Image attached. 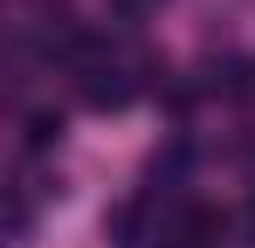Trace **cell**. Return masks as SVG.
I'll use <instances>...</instances> for the list:
<instances>
[{"instance_id": "1", "label": "cell", "mask_w": 255, "mask_h": 248, "mask_svg": "<svg viewBox=\"0 0 255 248\" xmlns=\"http://www.w3.org/2000/svg\"><path fill=\"white\" fill-rule=\"evenodd\" d=\"M83 104H97V111H125V104H131L125 69H118V62H97V69L83 76Z\"/></svg>"}, {"instance_id": "2", "label": "cell", "mask_w": 255, "mask_h": 248, "mask_svg": "<svg viewBox=\"0 0 255 248\" xmlns=\"http://www.w3.org/2000/svg\"><path fill=\"white\" fill-rule=\"evenodd\" d=\"M214 90L235 97V104H249L255 97V62H221V69H214Z\"/></svg>"}, {"instance_id": "3", "label": "cell", "mask_w": 255, "mask_h": 248, "mask_svg": "<svg viewBox=\"0 0 255 248\" xmlns=\"http://www.w3.org/2000/svg\"><path fill=\"white\" fill-rule=\"evenodd\" d=\"M62 145V111H28V152H55Z\"/></svg>"}, {"instance_id": "5", "label": "cell", "mask_w": 255, "mask_h": 248, "mask_svg": "<svg viewBox=\"0 0 255 248\" xmlns=\"http://www.w3.org/2000/svg\"><path fill=\"white\" fill-rule=\"evenodd\" d=\"M242 159H249V165H255V138H242Z\"/></svg>"}, {"instance_id": "6", "label": "cell", "mask_w": 255, "mask_h": 248, "mask_svg": "<svg viewBox=\"0 0 255 248\" xmlns=\"http://www.w3.org/2000/svg\"><path fill=\"white\" fill-rule=\"evenodd\" d=\"M249 235H255V200H249Z\"/></svg>"}, {"instance_id": "4", "label": "cell", "mask_w": 255, "mask_h": 248, "mask_svg": "<svg viewBox=\"0 0 255 248\" xmlns=\"http://www.w3.org/2000/svg\"><path fill=\"white\" fill-rule=\"evenodd\" d=\"M138 228H145V200H131L111 214V235H118V248H138Z\"/></svg>"}]
</instances>
